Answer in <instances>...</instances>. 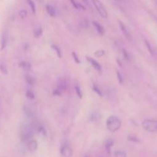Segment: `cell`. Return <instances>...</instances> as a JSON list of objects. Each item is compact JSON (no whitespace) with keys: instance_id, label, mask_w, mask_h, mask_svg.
I'll use <instances>...</instances> for the list:
<instances>
[{"instance_id":"obj_9","label":"cell","mask_w":157,"mask_h":157,"mask_svg":"<svg viewBox=\"0 0 157 157\" xmlns=\"http://www.w3.org/2000/svg\"><path fill=\"white\" fill-rule=\"evenodd\" d=\"M28 149L30 152H34L38 149V142L35 140H32L28 143Z\"/></svg>"},{"instance_id":"obj_7","label":"cell","mask_w":157,"mask_h":157,"mask_svg":"<svg viewBox=\"0 0 157 157\" xmlns=\"http://www.w3.org/2000/svg\"><path fill=\"white\" fill-rule=\"evenodd\" d=\"M86 58H87L88 61H89V62L91 64V65H92V67L95 69V70H97L98 71H101L102 67H101V65L99 64V63L97 62V61H95V60H94L93 58H89V57H87Z\"/></svg>"},{"instance_id":"obj_4","label":"cell","mask_w":157,"mask_h":157,"mask_svg":"<svg viewBox=\"0 0 157 157\" xmlns=\"http://www.w3.org/2000/svg\"><path fill=\"white\" fill-rule=\"evenodd\" d=\"M92 4L95 6V9L97 10L98 13L99 14L100 16L103 17V18H107L108 13L107 10H106V7L103 6V3L99 1V0H92Z\"/></svg>"},{"instance_id":"obj_17","label":"cell","mask_w":157,"mask_h":157,"mask_svg":"<svg viewBox=\"0 0 157 157\" xmlns=\"http://www.w3.org/2000/svg\"><path fill=\"white\" fill-rule=\"evenodd\" d=\"M123 56H124L125 59L128 61H131L132 59V57L126 49H123Z\"/></svg>"},{"instance_id":"obj_34","label":"cell","mask_w":157,"mask_h":157,"mask_svg":"<svg viewBox=\"0 0 157 157\" xmlns=\"http://www.w3.org/2000/svg\"><path fill=\"white\" fill-rule=\"evenodd\" d=\"M83 2L84 3H86V5H89V2H88V0H83Z\"/></svg>"},{"instance_id":"obj_13","label":"cell","mask_w":157,"mask_h":157,"mask_svg":"<svg viewBox=\"0 0 157 157\" xmlns=\"http://www.w3.org/2000/svg\"><path fill=\"white\" fill-rule=\"evenodd\" d=\"M18 65H19L20 68L26 71H30L31 69V64L30 63L27 62V61H21Z\"/></svg>"},{"instance_id":"obj_1","label":"cell","mask_w":157,"mask_h":157,"mask_svg":"<svg viewBox=\"0 0 157 157\" xmlns=\"http://www.w3.org/2000/svg\"><path fill=\"white\" fill-rule=\"evenodd\" d=\"M122 125L121 121L119 117L115 116H110L106 121V127L107 129L112 133L118 131Z\"/></svg>"},{"instance_id":"obj_15","label":"cell","mask_w":157,"mask_h":157,"mask_svg":"<svg viewBox=\"0 0 157 157\" xmlns=\"http://www.w3.org/2000/svg\"><path fill=\"white\" fill-rule=\"evenodd\" d=\"M70 2H71V3H72V6H74V8H75V9H82V10H85V9H86V8H85L83 5H81L80 3H78V2H76L75 0H70Z\"/></svg>"},{"instance_id":"obj_33","label":"cell","mask_w":157,"mask_h":157,"mask_svg":"<svg viewBox=\"0 0 157 157\" xmlns=\"http://www.w3.org/2000/svg\"><path fill=\"white\" fill-rule=\"evenodd\" d=\"M72 58H74V60H75V61L76 63H80V61H79V58L77 57L76 54L75 53V52H72Z\"/></svg>"},{"instance_id":"obj_21","label":"cell","mask_w":157,"mask_h":157,"mask_svg":"<svg viewBox=\"0 0 157 157\" xmlns=\"http://www.w3.org/2000/svg\"><path fill=\"white\" fill-rule=\"evenodd\" d=\"M42 27H38L34 30V36L36 37V38L39 37L42 35Z\"/></svg>"},{"instance_id":"obj_18","label":"cell","mask_w":157,"mask_h":157,"mask_svg":"<svg viewBox=\"0 0 157 157\" xmlns=\"http://www.w3.org/2000/svg\"><path fill=\"white\" fill-rule=\"evenodd\" d=\"M27 2L29 4V7L31 8V10H32V13L35 14V11H36V9H35V5L34 3V2L32 0H27Z\"/></svg>"},{"instance_id":"obj_12","label":"cell","mask_w":157,"mask_h":157,"mask_svg":"<svg viewBox=\"0 0 157 157\" xmlns=\"http://www.w3.org/2000/svg\"><path fill=\"white\" fill-rule=\"evenodd\" d=\"M92 25H93L94 27L95 28L97 32H98L99 35H104V29H103V27L99 24V23L96 22V21H92Z\"/></svg>"},{"instance_id":"obj_6","label":"cell","mask_w":157,"mask_h":157,"mask_svg":"<svg viewBox=\"0 0 157 157\" xmlns=\"http://www.w3.org/2000/svg\"><path fill=\"white\" fill-rule=\"evenodd\" d=\"M119 25L120 29H121V31L123 32V33L126 35V38L131 39V38H132V37H131V34L130 32H129V31L128 30L127 28H126V26L125 25L123 24V22H122L121 21H119Z\"/></svg>"},{"instance_id":"obj_14","label":"cell","mask_w":157,"mask_h":157,"mask_svg":"<svg viewBox=\"0 0 157 157\" xmlns=\"http://www.w3.org/2000/svg\"><path fill=\"white\" fill-rule=\"evenodd\" d=\"M58 88L60 89L62 91H64L67 88V84H66V81L64 79H59L58 83Z\"/></svg>"},{"instance_id":"obj_25","label":"cell","mask_w":157,"mask_h":157,"mask_svg":"<svg viewBox=\"0 0 157 157\" xmlns=\"http://www.w3.org/2000/svg\"><path fill=\"white\" fill-rule=\"evenodd\" d=\"M26 81L28 84L32 85V84H34V81H35V80H34L32 77L29 76V75H26Z\"/></svg>"},{"instance_id":"obj_10","label":"cell","mask_w":157,"mask_h":157,"mask_svg":"<svg viewBox=\"0 0 157 157\" xmlns=\"http://www.w3.org/2000/svg\"><path fill=\"white\" fill-rule=\"evenodd\" d=\"M46 12H47L48 15L51 17H55L56 15V10L55 8L53 7L51 5H46Z\"/></svg>"},{"instance_id":"obj_26","label":"cell","mask_w":157,"mask_h":157,"mask_svg":"<svg viewBox=\"0 0 157 157\" xmlns=\"http://www.w3.org/2000/svg\"><path fill=\"white\" fill-rule=\"evenodd\" d=\"M0 71L2 74H4V75H7L8 74L7 67H6V66L4 65L3 64H0Z\"/></svg>"},{"instance_id":"obj_22","label":"cell","mask_w":157,"mask_h":157,"mask_svg":"<svg viewBox=\"0 0 157 157\" xmlns=\"http://www.w3.org/2000/svg\"><path fill=\"white\" fill-rule=\"evenodd\" d=\"M52 48H53V50H55V52H56V55H58V58H62V52H61V50H60L59 48H58L57 45H55V44H54V45H52Z\"/></svg>"},{"instance_id":"obj_8","label":"cell","mask_w":157,"mask_h":157,"mask_svg":"<svg viewBox=\"0 0 157 157\" xmlns=\"http://www.w3.org/2000/svg\"><path fill=\"white\" fill-rule=\"evenodd\" d=\"M23 111H24L25 115H26L28 118H29V119H32V118H34L35 117V113H34L33 110L31 108H29V107L25 106V107H23Z\"/></svg>"},{"instance_id":"obj_29","label":"cell","mask_w":157,"mask_h":157,"mask_svg":"<svg viewBox=\"0 0 157 157\" xmlns=\"http://www.w3.org/2000/svg\"><path fill=\"white\" fill-rule=\"evenodd\" d=\"M38 132L40 133V134L43 135V136H46V130L43 127H38Z\"/></svg>"},{"instance_id":"obj_19","label":"cell","mask_w":157,"mask_h":157,"mask_svg":"<svg viewBox=\"0 0 157 157\" xmlns=\"http://www.w3.org/2000/svg\"><path fill=\"white\" fill-rule=\"evenodd\" d=\"M26 94L28 99H30V100L35 99V94H34V92L32 91V90H27Z\"/></svg>"},{"instance_id":"obj_27","label":"cell","mask_w":157,"mask_h":157,"mask_svg":"<svg viewBox=\"0 0 157 157\" xmlns=\"http://www.w3.org/2000/svg\"><path fill=\"white\" fill-rule=\"evenodd\" d=\"M75 92H76L77 96H78L79 98H82V97H83V93H82L80 87H78V86H75Z\"/></svg>"},{"instance_id":"obj_16","label":"cell","mask_w":157,"mask_h":157,"mask_svg":"<svg viewBox=\"0 0 157 157\" xmlns=\"http://www.w3.org/2000/svg\"><path fill=\"white\" fill-rule=\"evenodd\" d=\"M6 44H7V35L4 34L1 40V50H3L6 47Z\"/></svg>"},{"instance_id":"obj_35","label":"cell","mask_w":157,"mask_h":157,"mask_svg":"<svg viewBox=\"0 0 157 157\" xmlns=\"http://www.w3.org/2000/svg\"><path fill=\"white\" fill-rule=\"evenodd\" d=\"M115 2H121L122 1H123V0H115Z\"/></svg>"},{"instance_id":"obj_23","label":"cell","mask_w":157,"mask_h":157,"mask_svg":"<svg viewBox=\"0 0 157 157\" xmlns=\"http://www.w3.org/2000/svg\"><path fill=\"white\" fill-rule=\"evenodd\" d=\"M115 157H126V154L124 151L117 150L115 152Z\"/></svg>"},{"instance_id":"obj_32","label":"cell","mask_w":157,"mask_h":157,"mask_svg":"<svg viewBox=\"0 0 157 157\" xmlns=\"http://www.w3.org/2000/svg\"><path fill=\"white\" fill-rule=\"evenodd\" d=\"M117 78H118L119 82L120 84H123V76L121 75V74L119 73V71H117Z\"/></svg>"},{"instance_id":"obj_3","label":"cell","mask_w":157,"mask_h":157,"mask_svg":"<svg viewBox=\"0 0 157 157\" xmlns=\"http://www.w3.org/2000/svg\"><path fill=\"white\" fill-rule=\"evenodd\" d=\"M143 130L149 133H155L157 132V121L152 119L145 120L142 124Z\"/></svg>"},{"instance_id":"obj_2","label":"cell","mask_w":157,"mask_h":157,"mask_svg":"<svg viewBox=\"0 0 157 157\" xmlns=\"http://www.w3.org/2000/svg\"><path fill=\"white\" fill-rule=\"evenodd\" d=\"M34 133V127L32 124H28L23 126L20 133V138L22 142H26L32 137Z\"/></svg>"},{"instance_id":"obj_31","label":"cell","mask_w":157,"mask_h":157,"mask_svg":"<svg viewBox=\"0 0 157 157\" xmlns=\"http://www.w3.org/2000/svg\"><path fill=\"white\" fill-rule=\"evenodd\" d=\"M52 94H53V95H55V96H60L62 94V90L57 87L56 89H55V90H53V93Z\"/></svg>"},{"instance_id":"obj_28","label":"cell","mask_w":157,"mask_h":157,"mask_svg":"<svg viewBox=\"0 0 157 157\" xmlns=\"http://www.w3.org/2000/svg\"><path fill=\"white\" fill-rule=\"evenodd\" d=\"M105 55V52L103 50H98L97 52H95V56H96L97 58H101L103 55Z\"/></svg>"},{"instance_id":"obj_20","label":"cell","mask_w":157,"mask_h":157,"mask_svg":"<svg viewBox=\"0 0 157 157\" xmlns=\"http://www.w3.org/2000/svg\"><path fill=\"white\" fill-rule=\"evenodd\" d=\"M92 89H93L94 91H95V93L99 95V96H100V97L103 96V92H102V90H100L99 87L97 86V84H93V86H92Z\"/></svg>"},{"instance_id":"obj_5","label":"cell","mask_w":157,"mask_h":157,"mask_svg":"<svg viewBox=\"0 0 157 157\" xmlns=\"http://www.w3.org/2000/svg\"><path fill=\"white\" fill-rule=\"evenodd\" d=\"M60 153L62 157H72V150L69 144H63L60 148Z\"/></svg>"},{"instance_id":"obj_11","label":"cell","mask_w":157,"mask_h":157,"mask_svg":"<svg viewBox=\"0 0 157 157\" xmlns=\"http://www.w3.org/2000/svg\"><path fill=\"white\" fill-rule=\"evenodd\" d=\"M113 144H114V141L112 140V139L106 140L105 141L104 143L105 149H106V152H107L109 154L111 153V148H112V147L113 146Z\"/></svg>"},{"instance_id":"obj_36","label":"cell","mask_w":157,"mask_h":157,"mask_svg":"<svg viewBox=\"0 0 157 157\" xmlns=\"http://www.w3.org/2000/svg\"><path fill=\"white\" fill-rule=\"evenodd\" d=\"M85 157H89V156H86Z\"/></svg>"},{"instance_id":"obj_24","label":"cell","mask_w":157,"mask_h":157,"mask_svg":"<svg viewBox=\"0 0 157 157\" xmlns=\"http://www.w3.org/2000/svg\"><path fill=\"white\" fill-rule=\"evenodd\" d=\"M18 15H19L21 18H25L27 16V11H26V9H22V10H20L19 12H18Z\"/></svg>"},{"instance_id":"obj_30","label":"cell","mask_w":157,"mask_h":157,"mask_svg":"<svg viewBox=\"0 0 157 157\" xmlns=\"http://www.w3.org/2000/svg\"><path fill=\"white\" fill-rule=\"evenodd\" d=\"M128 140L130 141H132V142H134V143L139 142V140L138 138L135 137V136H132V135H130V136H128Z\"/></svg>"}]
</instances>
